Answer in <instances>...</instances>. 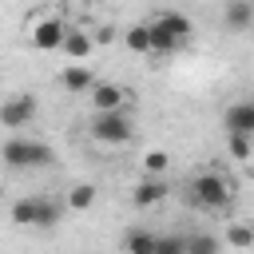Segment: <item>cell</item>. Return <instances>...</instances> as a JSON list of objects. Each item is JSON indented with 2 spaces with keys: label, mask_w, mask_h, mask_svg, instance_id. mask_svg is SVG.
<instances>
[{
  "label": "cell",
  "mask_w": 254,
  "mask_h": 254,
  "mask_svg": "<svg viewBox=\"0 0 254 254\" xmlns=\"http://www.w3.org/2000/svg\"><path fill=\"white\" fill-rule=\"evenodd\" d=\"M0 159H4L12 171H24V167H52V163H56V151H52L48 143H40V139L16 135V139H8V143L0 147Z\"/></svg>",
  "instance_id": "6da1fadb"
},
{
  "label": "cell",
  "mask_w": 254,
  "mask_h": 254,
  "mask_svg": "<svg viewBox=\"0 0 254 254\" xmlns=\"http://www.w3.org/2000/svg\"><path fill=\"white\" fill-rule=\"evenodd\" d=\"M64 214V206L56 198H44V194H28V198H16L12 202V222L16 226H56Z\"/></svg>",
  "instance_id": "7a4b0ae2"
},
{
  "label": "cell",
  "mask_w": 254,
  "mask_h": 254,
  "mask_svg": "<svg viewBox=\"0 0 254 254\" xmlns=\"http://www.w3.org/2000/svg\"><path fill=\"white\" fill-rule=\"evenodd\" d=\"M131 135H135V123H131L127 111H99V115H91V139L119 147V143H131Z\"/></svg>",
  "instance_id": "3957f363"
},
{
  "label": "cell",
  "mask_w": 254,
  "mask_h": 254,
  "mask_svg": "<svg viewBox=\"0 0 254 254\" xmlns=\"http://www.w3.org/2000/svg\"><path fill=\"white\" fill-rule=\"evenodd\" d=\"M190 202H198V206H206V210H222V206L230 202V183H226L222 175H214V171L194 175V179H190Z\"/></svg>",
  "instance_id": "277c9868"
},
{
  "label": "cell",
  "mask_w": 254,
  "mask_h": 254,
  "mask_svg": "<svg viewBox=\"0 0 254 254\" xmlns=\"http://www.w3.org/2000/svg\"><path fill=\"white\" fill-rule=\"evenodd\" d=\"M32 115H36V95H28V91L8 95L0 103V123L4 127H24V123H32Z\"/></svg>",
  "instance_id": "5b68a950"
},
{
  "label": "cell",
  "mask_w": 254,
  "mask_h": 254,
  "mask_svg": "<svg viewBox=\"0 0 254 254\" xmlns=\"http://www.w3.org/2000/svg\"><path fill=\"white\" fill-rule=\"evenodd\" d=\"M64 32H67V24H64L60 16H44V20L32 24V48H40V52H60Z\"/></svg>",
  "instance_id": "8992f818"
},
{
  "label": "cell",
  "mask_w": 254,
  "mask_h": 254,
  "mask_svg": "<svg viewBox=\"0 0 254 254\" xmlns=\"http://www.w3.org/2000/svg\"><path fill=\"white\" fill-rule=\"evenodd\" d=\"M87 95H91L95 115H99V111H123V103L131 99L127 87H119V83H103V79H95V87H91Z\"/></svg>",
  "instance_id": "52a82bcc"
},
{
  "label": "cell",
  "mask_w": 254,
  "mask_h": 254,
  "mask_svg": "<svg viewBox=\"0 0 254 254\" xmlns=\"http://www.w3.org/2000/svg\"><path fill=\"white\" fill-rule=\"evenodd\" d=\"M222 127H226V135H254V103L250 99H242V103H234V107H226V115H222Z\"/></svg>",
  "instance_id": "ba28073f"
},
{
  "label": "cell",
  "mask_w": 254,
  "mask_h": 254,
  "mask_svg": "<svg viewBox=\"0 0 254 254\" xmlns=\"http://www.w3.org/2000/svg\"><path fill=\"white\" fill-rule=\"evenodd\" d=\"M151 28H159V32H163V36H171L175 44H187V40H190V20H187L183 12H175V8L159 12V16L151 20Z\"/></svg>",
  "instance_id": "9c48e42d"
},
{
  "label": "cell",
  "mask_w": 254,
  "mask_h": 254,
  "mask_svg": "<svg viewBox=\"0 0 254 254\" xmlns=\"http://www.w3.org/2000/svg\"><path fill=\"white\" fill-rule=\"evenodd\" d=\"M167 179H155V175H143L139 183H135V190H131V198H135V206H159L163 198H167Z\"/></svg>",
  "instance_id": "30bf717a"
},
{
  "label": "cell",
  "mask_w": 254,
  "mask_h": 254,
  "mask_svg": "<svg viewBox=\"0 0 254 254\" xmlns=\"http://www.w3.org/2000/svg\"><path fill=\"white\" fill-rule=\"evenodd\" d=\"M60 83H64V91H71V95H87V91L95 87V75H91V67H83V64H67L64 75H60Z\"/></svg>",
  "instance_id": "8fae6325"
},
{
  "label": "cell",
  "mask_w": 254,
  "mask_h": 254,
  "mask_svg": "<svg viewBox=\"0 0 254 254\" xmlns=\"http://www.w3.org/2000/svg\"><path fill=\"white\" fill-rule=\"evenodd\" d=\"M91 32H79V28H67L64 32V40H60V52L67 56V60H87L91 56Z\"/></svg>",
  "instance_id": "7c38bea8"
},
{
  "label": "cell",
  "mask_w": 254,
  "mask_h": 254,
  "mask_svg": "<svg viewBox=\"0 0 254 254\" xmlns=\"http://www.w3.org/2000/svg\"><path fill=\"white\" fill-rule=\"evenodd\" d=\"M222 20H226V28L242 32V28L254 24V4H250V0H230V4L222 8Z\"/></svg>",
  "instance_id": "4fadbf2b"
},
{
  "label": "cell",
  "mask_w": 254,
  "mask_h": 254,
  "mask_svg": "<svg viewBox=\"0 0 254 254\" xmlns=\"http://www.w3.org/2000/svg\"><path fill=\"white\" fill-rule=\"evenodd\" d=\"M67 206H71V210H91V206H95V187H91V183H75V187L67 190Z\"/></svg>",
  "instance_id": "5bb4252c"
},
{
  "label": "cell",
  "mask_w": 254,
  "mask_h": 254,
  "mask_svg": "<svg viewBox=\"0 0 254 254\" xmlns=\"http://www.w3.org/2000/svg\"><path fill=\"white\" fill-rule=\"evenodd\" d=\"M123 246H127V254H151V250H155V234L139 226V230H131V234L123 238Z\"/></svg>",
  "instance_id": "9a60e30c"
},
{
  "label": "cell",
  "mask_w": 254,
  "mask_h": 254,
  "mask_svg": "<svg viewBox=\"0 0 254 254\" xmlns=\"http://www.w3.org/2000/svg\"><path fill=\"white\" fill-rule=\"evenodd\" d=\"M187 254H222V242L214 234H190L187 238Z\"/></svg>",
  "instance_id": "2e32d148"
},
{
  "label": "cell",
  "mask_w": 254,
  "mask_h": 254,
  "mask_svg": "<svg viewBox=\"0 0 254 254\" xmlns=\"http://www.w3.org/2000/svg\"><path fill=\"white\" fill-rule=\"evenodd\" d=\"M151 254H187V238L183 234H155V250Z\"/></svg>",
  "instance_id": "e0dca14e"
},
{
  "label": "cell",
  "mask_w": 254,
  "mask_h": 254,
  "mask_svg": "<svg viewBox=\"0 0 254 254\" xmlns=\"http://www.w3.org/2000/svg\"><path fill=\"white\" fill-rule=\"evenodd\" d=\"M127 48H131V52H139V56H147V52H151L147 24H131V28H127Z\"/></svg>",
  "instance_id": "ac0fdd59"
},
{
  "label": "cell",
  "mask_w": 254,
  "mask_h": 254,
  "mask_svg": "<svg viewBox=\"0 0 254 254\" xmlns=\"http://www.w3.org/2000/svg\"><path fill=\"white\" fill-rule=\"evenodd\" d=\"M226 242H230L234 250H250V246H254V230H250L246 222H234V226L226 230Z\"/></svg>",
  "instance_id": "d6986e66"
},
{
  "label": "cell",
  "mask_w": 254,
  "mask_h": 254,
  "mask_svg": "<svg viewBox=\"0 0 254 254\" xmlns=\"http://www.w3.org/2000/svg\"><path fill=\"white\" fill-rule=\"evenodd\" d=\"M167 163H171V159H167V151H147V155H143V171H147V175H155V179H163Z\"/></svg>",
  "instance_id": "ffe728a7"
},
{
  "label": "cell",
  "mask_w": 254,
  "mask_h": 254,
  "mask_svg": "<svg viewBox=\"0 0 254 254\" xmlns=\"http://www.w3.org/2000/svg\"><path fill=\"white\" fill-rule=\"evenodd\" d=\"M230 155H234L238 163H246V159L254 155V143H250L246 135H230Z\"/></svg>",
  "instance_id": "44dd1931"
},
{
  "label": "cell",
  "mask_w": 254,
  "mask_h": 254,
  "mask_svg": "<svg viewBox=\"0 0 254 254\" xmlns=\"http://www.w3.org/2000/svg\"><path fill=\"white\" fill-rule=\"evenodd\" d=\"M111 40H115V28H107V24H103V28L91 36V44H111Z\"/></svg>",
  "instance_id": "7402d4cb"
}]
</instances>
